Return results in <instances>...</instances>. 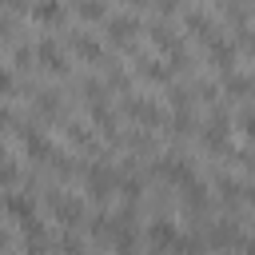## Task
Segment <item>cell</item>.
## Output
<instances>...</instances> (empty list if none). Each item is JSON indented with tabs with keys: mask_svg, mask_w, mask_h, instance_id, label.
I'll use <instances>...</instances> for the list:
<instances>
[{
	"mask_svg": "<svg viewBox=\"0 0 255 255\" xmlns=\"http://www.w3.org/2000/svg\"><path fill=\"white\" fill-rule=\"evenodd\" d=\"M195 135H199L203 151H211V155L231 151V116H227L223 108H215L203 124H195Z\"/></svg>",
	"mask_w": 255,
	"mask_h": 255,
	"instance_id": "obj_1",
	"label": "cell"
},
{
	"mask_svg": "<svg viewBox=\"0 0 255 255\" xmlns=\"http://www.w3.org/2000/svg\"><path fill=\"white\" fill-rule=\"evenodd\" d=\"M179 231H183V227H179L171 215H155V219H147V223L139 227L143 247H147L151 255H171L175 243H179Z\"/></svg>",
	"mask_w": 255,
	"mask_h": 255,
	"instance_id": "obj_2",
	"label": "cell"
},
{
	"mask_svg": "<svg viewBox=\"0 0 255 255\" xmlns=\"http://www.w3.org/2000/svg\"><path fill=\"white\" fill-rule=\"evenodd\" d=\"M80 179H84L88 199H96V203H108V199L116 195V167H112L108 159L84 163V167H80Z\"/></svg>",
	"mask_w": 255,
	"mask_h": 255,
	"instance_id": "obj_3",
	"label": "cell"
},
{
	"mask_svg": "<svg viewBox=\"0 0 255 255\" xmlns=\"http://www.w3.org/2000/svg\"><path fill=\"white\" fill-rule=\"evenodd\" d=\"M124 116L131 120V128H147V131H155L159 124H167V116H163V108H159V100H151V96H135V92H124Z\"/></svg>",
	"mask_w": 255,
	"mask_h": 255,
	"instance_id": "obj_4",
	"label": "cell"
},
{
	"mask_svg": "<svg viewBox=\"0 0 255 255\" xmlns=\"http://www.w3.org/2000/svg\"><path fill=\"white\" fill-rule=\"evenodd\" d=\"M48 211L60 227H80L84 215H88V203L76 195V191H64V187H52L48 191Z\"/></svg>",
	"mask_w": 255,
	"mask_h": 255,
	"instance_id": "obj_5",
	"label": "cell"
},
{
	"mask_svg": "<svg viewBox=\"0 0 255 255\" xmlns=\"http://www.w3.org/2000/svg\"><path fill=\"white\" fill-rule=\"evenodd\" d=\"M139 28H143V24H139V16H135L131 8H128V12H116V16H112V12L104 16V36H108L112 48H131L135 36H139Z\"/></svg>",
	"mask_w": 255,
	"mask_h": 255,
	"instance_id": "obj_6",
	"label": "cell"
},
{
	"mask_svg": "<svg viewBox=\"0 0 255 255\" xmlns=\"http://www.w3.org/2000/svg\"><path fill=\"white\" fill-rule=\"evenodd\" d=\"M32 56H36V64H40L44 72H52V76H64V72H68V48H64L56 36H40V40L32 44Z\"/></svg>",
	"mask_w": 255,
	"mask_h": 255,
	"instance_id": "obj_7",
	"label": "cell"
},
{
	"mask_svg": "<svg viewBox=\"0 0 255 255\" xmlns=\"http://www.w3.org/2000/svg\"><path fill=\"white\" fill-rule=\"evenodd\" d=\"M175 191H179V207H183L191 219H203V215L211 211V191H207V183H203L199 175H191V179L179 183Z\"/></svg>",
	"mask_w": 255,
	"mask_h": 255,
	"instance_id": "obj_8",
	"label": "cell"
},
{
	"mask_svg": "<svg viewBox=\"0 0 255 255\" xmlns=\"http://www.w3.org/2000/svg\"><path fill=\"white\" fill-rule=\"evenodd\" d=\"M16 227H20V251L24 255H52V231L44 227L40 215H32V219H24Z\"/></svg>",
	"mask_w": 255,
	"mask_h": 255,
	"instance_id": "obj_9",
	"label": "cell"
},
{
	"mask_svg": "<svg viewBox=\"0 0 255 255\" xmlns=\"http://www.w3.org/2000/svg\"><path fill=\"white\" fill-rule=\"evenodd\" d=\"M203 48H207V60H211V68L215 72H231L235 64H239V48H235V40H227L223 32H211L207 40H203Z\"/></svg>",
	"mask_w": 255,
	"mask_h": 255,
	"instance_id": "obj_10",
	"label": "cell"
},
{
	"mask_svg": "<svg viewBox=\"0 0 255 255\" xmlns=\"http://www.w3.org/2000/svg\"><path fill=\"white\" fill-rule=\"evenodd\" d=\"M151 171L167 183V187H179V183H187L191 175H195V167H191V159H183L179 151H167V155H159L155 163H151Z\"/></svg>",
	"mask_w": 255,
	"mask_h": 255,
	"instance_id": "obj_11",
	"label": "cell"
},
{
	"mask_svg": "<svg viewBox=\"0 0 255 255\" xmlns=\"http://www.w3.org/2000/svg\"><path fill=\"white\" fill-rule=\"evenodd\" d=\"M0 211H4L12 223H24V219L36 215V195H32V191H20V187H4V195H0Z\"/></svg>",
	"mask_w": 255,
	"mask_h": 255,
	"instance_id": "obj_12",
	"label": "cell"
},
{
	"mask_svg": "<svg viewBox=\"0 0 255 255\" xmlns=\"http://www.w3.org/2000/svg\"><path fill=\"white\" fill-rule=\"evenodd\" d=\"M68 52H76L84 64H108V48H104V40H96L92 32H72V36H68Z\"/></svg>",
	"mask_w": 255,
	"mask_h": 255,
	"instance_id": "obj_13",
	"label": "cell"
},
{
	"mask_svg": "<svg viewBox=\"0 0 255 255\" xmlns=\"http://www.w3.org/2000/svg\"><path fill=\"white\" fill-rule=\"evenodd\" d=\"M64 135L76 151H88V155H100V135L88 120H64Z\"/></svg>",
	"mask_w": 255,
	"mask_h": 255,
	"instance_id": "obj_14",
	"label": "cell"
},
{
	"mask_svg": "<svg viewBox=\"0 0 255 255\" xmlns=\"http://www.w3.org/2000/svg\"><path fill=\"white\" fill-rule=\"evenodd\" d=\"M28 12H32V20H36L40 28H64V20H68L64 0H32Z\"/></svg>",
	"mask_w": 255,
	"mask_h": 255,
	"instance_id": "obj_15",
	"label": "cell"
},
{
	"mask_svg": "<svg viewBox=\"0 0 255 255\" xmlns=\"http://www.w3.org/2000/svg\"><path fill=\"white\" fill-rule=\"evenodd\" d=\"M147 40H151V44H155V52H163V56H171V52H179V48H183V36H175V32H171V24H167L163 16L147 24Z\"/></svg>",
	"mask_w": 255,
	"mask_h": 255,
	"instance_id": "obj_16",
	"label": "cell"
},
{
	"mask_svg": "<svg viewBox=\"0 0 255 255\" xmlns=\"http://www.w3.org/2000/svg\"><path fill=\"white\" fill-rule=\"evenodd\" d=\"M32 112H36L40 120H64V96H60L56 88H40V92L32 96Z\"/></svg>",
	"mask_w": 255,
	"mask_h": 255,
	"instance_id": "obj_17",
	"label": "cell"
},
{
	"mask_svg": "<svg viewBox=\"0 0 255 255\" xmlns=\"http://www.w3.org/2000/svg\"><path fill=\"white\" fill-rule=\"evenodd\" d=\"M135 72L143 80H151V84H171V68H167L163 56H139L135 60Z\"/></svg>",
	"mask_w": 255,
	"mask_h": 255,
	"instance_id": "obj_18",
	"label": "cell"
},
{
	"mask_svg": "<svg viewBox=\"0 0 255 255\" xmlns=\"http://www.w3.org/2000/svg\"><path fill=\"white\" fill-rule=\"evenodd\" d=\"M183 28H187L195 40H207L211 32H219V28H215V20H211L203 8H183Z\"/></svg>",
	"mask_w": 255,
	"mask_h": 255,
	"instance_id": "obj_19",
	"label": "cell"
},
{
	"mask_svg": "<svg viewBox=\"0 0 255 255\" xmlns=\"http://www.w3.org/2000/svg\"><path fill=\"white\" fill-rule=\"evenodd\" d=\"M72 8L84 24H104V16H108V0H72Z\"/></svg>",
	"mask_w": 255,
	"mask_h": 255,
	"instance_id": "obj_20",
	"label": "cell"
},
{
	"mask_svg": "<svg viewBox=\"0 0 255 255\" xmlns=\"http://www.w3.org/2000/svg\"><path fill=\"white\" fill-rule=\"evenodd\" d=\"M20 179H24L20 163H16L12 155H4V151H0V187H20Z\"/></svg>",
	"mask_w": 255,
	"mask_h": 255,
	"instance_id": "obj_21",
	"label": "cell"
},
{
	"mask_svg": "<svg viewBox=\"0 0 255 255\" xmlns=\"http://www.w3.org/2000/svg\"><path fill=\"white\" fill-rule=\"evenodd\" d=\"M12 68H16V72H32V68H36L32 44H24V40H16V44H12Z\"/></svg>",
	"mask_w": 255,
	"mask_h": 255,
	"instance_id": "obj_22",
	"label": "cell"
},
{
	"mask_svg": "<svg viewBox=\"0 0 255 255\" xmlns=\"http://www.w3.org/2000/svg\"><path fill=\"white\" fill-rule=\"evenodd\" d=\"M12 92H16V72L0 64V96H12Z\"/></svg>",
	"mask_w": 255,
	"mask_h": 255,
	"instance_id": "obj_23",
	"label": "cell"
},
{
	"mask_svg": "<svg viewBox=\"0 0 255 255\" xmlns=\"http://www.w3.org/2000/svg\"><path fill=\"white\" fill-rule=\"evenodd\" d=\"M155 8H159V16H175V12H183V0H151Z\"/></svg>",
	"mask_w": 255,
	"mask_h": 255,
	"instance_id": "obj_24",
	"label": "cell"
},
{
	"mask_svg": "<svg viewBox=\"0 0 255 255\" xmlns=\"http://www.w3.org/2000/svg\"><path fill=\"white\" fill-rule=\"evenodd\" d=\"M28 4H32V0H0V8H4L8 16H16V12H28Z\"/></svg>",
	"mask_w": 255,
	"mask_h": 255,
	"instance_id": "obj_25",
	"label": "cell"
},
{
	"mask_svg": "<svg viewBox=\"0 0 255 255\" xmlns=\"http://www.w3.org/2000/svg\"><path fill=\"white\" fill-rule=\"evenodd\" d=\"M12 124H16V112H12L8 104H0V131H8Z\"/></svg>",
	"mask_w": 255,
	"mask_h": 255,
	"instance_id": "obj_26",
	"label": "cell"
},
{
	"mask_svg": "<svg viewBox=\"0 0 255 255\" xmlns=\"http://www.w3.org/2000/svg\"><path fill=\"white\" fill-rule=\"evenodd\" d=\"M8 243H12V235H8V231H4V227H0V255H4V251H8Z\"/></svg>",
	"mask_w": 255,
	"mask_h": 255,
	"instance_id": "obj_27",
	"label": "cell"
},
{
	"mask_svg": "<svg viewBox=\"0 0 255 255\" xmlns=\"http://www.w3.org/2000/svg\"><path fill=\"white\" fill-rule=\"evenodd\" d=\"M124 4H128V8L135 12V8H143V4H151V0H124Z\"/></svg>",
	"mask_w": 255,
	"mask_h": 255,
	"instance_id": "obj_28",
	"label": "cell"
},
{
	"mask_svg": "<svg viewBox=\"0 0 255 255\" xmlns=\"http://www.w3.org/2000/svg\"><path fill=\"white\" fill-rule=\"evenodd\" d=\"M231 4H247V0H231Z\"/></svg>",
	"mask_w": 255,
	"mask_h": 255,
	"instance_id": "obj_29",
	"label": "cell"
}]
</instances>
